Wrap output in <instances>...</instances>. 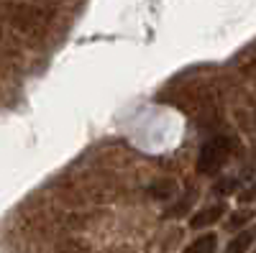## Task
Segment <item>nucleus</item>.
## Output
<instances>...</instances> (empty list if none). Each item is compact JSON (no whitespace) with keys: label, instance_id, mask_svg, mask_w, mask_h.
Wrapping results in <instances>:
<instances>
[{"label":"nucleus","instance_id":"1","mask_svg":"<svg viewBox=\"0 0 256 253\" xmlns=\"http://www.w3.org/2000/svg\"><path fill=\"white\" fill-rule=\"evenodd\" d=\"M230 151H233V143L226 136H216V138L205 141L202 149H200V156H198V172H202V174H218L220 169L228 164Z\"/></svg>","mask_w":256,"mask_h":253},{"label":"nucleus","instance_id":"2","mask_svg":"<svg viewBox=\"0 0 256 253\" xmlns=\"http://www.w3.org/2000/svg\"><path fill=\"white\" fill-rule=\"evenodd\" d=\"M223 213H226V205H212V207H205L202 213L192 215V220H190V228H192V230L208 228V225H212V223H218V220L223 218Z\"/></svg>","mask_w":256,"mask_h":253},{"label":"nucleus","instance_id":"3","mask_svg":"<svg viewBox=\"0 0 256 253\" xmlns=\"http://www.w3.org/2000/svg\"><path fill=\"white\" fill-rule=\"evenodd\" d=\"M216 248H218V236L216 233H205L198 241H192L184 253H216Z\"/></svg>","mask_w":256,"mask_h":253},{"label":"nucleus","instance_id":"4","mask_svg":"<svg viewBox=\"0 0 256 253\" xmlns=\"http://www.w3.org/2000/svg\"><path fill=\"white\" fill-rule=\"evenodd\" d=\"M251 241H254V233H251V230H244L241 236H236V238L228 243L226 251H228V253H246L248 246H251Z\"/></svg>","mask_w":256,"mask_h":253},{"label":"nucleus","instance_id":"5","mask_svg":"<svg viewBox=\"0 0 256 253\" xmlns=\"http://www.w3.org/2000/svg\"><path fill=\"white\" fill-rule=\"evenodd\" d=\"M0 36H3V33H0Z\"/></svg>","mask_w":256,"mask_h":253}]
</instances>
